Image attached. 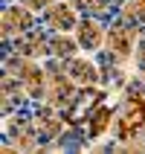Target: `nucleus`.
Instances as JSON below:
<instances>
[{"instance_id":"nucleus-6","label":"nucleus","mask_w":145,"mask_h":154,"mask_svg":"<svg viewBox=\"0 0 145 154\" xmlns=\"http://www.w3.org/2000/svg\"><path fill=\"white\" fill-rule=\"evenodd\" d=\"M50 23H52V26H58V29H70L76 20H73V15H70V9H67V6H55V9L50 12Z\"/></svg>"},{"instance_id":"nucleus-9","label":"nucleus","mask_w":145,"mask_h":154,"mask_svg":"<svg viewBox=\"0 0 145 154\" xmlns=\"http://www.w3.org/2000/svg\"><path fill=\"white\" fill-rule=\"evenodd\" d=\"M52 50L61 52V55H67V52L73 50V44H70V41H52Z\"/></svg>"},{"instance_id":"nucleus-10","label":"nucleus","mask_w":145,"mask_h":154,"mask_svg":"<svg viewBox=\"0 0 145 154\" xmlns=\"http://www.w3.org/2000/svg\"><path fill=\"white\" fill-rule=\"evenodd\" d=\"M78 3H84V6H102L104 0H78Z\"/></svg>"},{"instance_id":"nucleus-8","label":"nucleus","mask_w":145,"mask_h":154,"mask_svg":"<svg viewBox=\"0 0 145 154\" xmlns=\"http://www.w3.org/2000/svg\"><path fill=\"white\" fill-rule=\"evenodd\" d=\"M125 15H128V17H142V15H145V0H137V3H131V6L125 9Z\"/></svg>"},{"instance_id":"nucleus-4","label":"nucleus","mask_w":145,"mask_h":154,"mask_svg":"<svg viewBox=\"0 0 145 154\" xmlns=\"http://www.w3.org/2000/svg\"><path fill=\"white\" fill-rule=\"evenodd\" d=\"M67 67H70V73H73V79H76L78 85H87V82H96L99 79V73H93V67L84 64V61H70Z\"/></svg>"},{"instance_id":"nucleus-3","label":"nucleus","mask_w":145,"mask_h":154,"mask_svg":"<svg viewBox=\"0 0 145 154\" xmlns=\"http://www.w3.org/2000/svg\"><path fill=\"white\" fill-rule=\"evenodd\" d=\"M131 38H134V32H131V29H125V26H113L107 44H110L116 52H128V50H131Z\"/></svg>"},{"instance_id":"nucleus-11","label":"nucleus","mask_w":145,"mask_h":154,"mask_svg":"<svg viewBox=\"0 0 145 154\" xmlns=\"http://www.w3.org/2000/svg\"><path fill=\"white\" fill-rule=\"evenodd\" d=\"M29 6H44V3H52V0H26Z\"/></svg>"},{"instance_id":"nucleus-2","label":"nucleus","mask_w":145,"mask_h":154,"mask_svg":"<svg viewBox=\"0 0 145 154\" xmlns=\"http://www.w3.org/2000/svg\"><path fill=\"white\" fill-rule=\"evenodd\" d=\"M78 41L84 44V47H99V44H102V29H99V23H93V20L78 23Z\"/></svg>"},{"instance_id":"nucleus-7","label":"nucleus","mask_w":145,"mask_h":154,"mask_svg":"<svg viewBox=\"0 0 145 154\" xmlns=\"http://www.w3.org/2000/svg\"><path fill=\"white\" fill-rule=\"evenodd\" d=\"M107 116H110V111H107V108L93 111V128H90V134H93V137H99V134L107 128Z\"/></svg>"},{"instance_id":"nucleus-1","label":"nucleus","mask_w":145,"mask_h":154,"mask_svg":"<svg viewBox=\"0 0 145 154\" xmlns=\"http://www.w3.org/2000/svg\"><path fill=\"white\" fill-rule=\"evenodd\" d=\"M142 122H145V108H142V105H137V108H134V111H131L128 116H122L119 137H122V140H128L131 134H134V131H137L139 125H142Z\"/></svg>"},{"instance_id":"nucleus-12","label":"nucleus","mask_w":145,"mask_h":154,"mask_svg":"<svg viewBox=\"0 0 145 154\" xmlns=\"http://www.w3.org/2000/svg\"><path fill=\"white\" fill-rule=\"evenodd\" d=\"M142 67H145V50H142Z\"/></svg>"},{"instance_id":"nucleus-5","label":"nucleus","mask_w":145,"mask_h":154,"mask_svg":"<svg viewBox=\"0 0 145 154\" xmlns=\"http://www.w3.org/2000/svg\"><path fill=\"white\" fill-rule=\"evenodd\" d=\"M96 102H99V93H96V90H87V93L81 96V102H78L76 108H73V116H70V119H73V122H78V119H84V113L90 111V108H93Z\"/></svg>"}]
</instances>
